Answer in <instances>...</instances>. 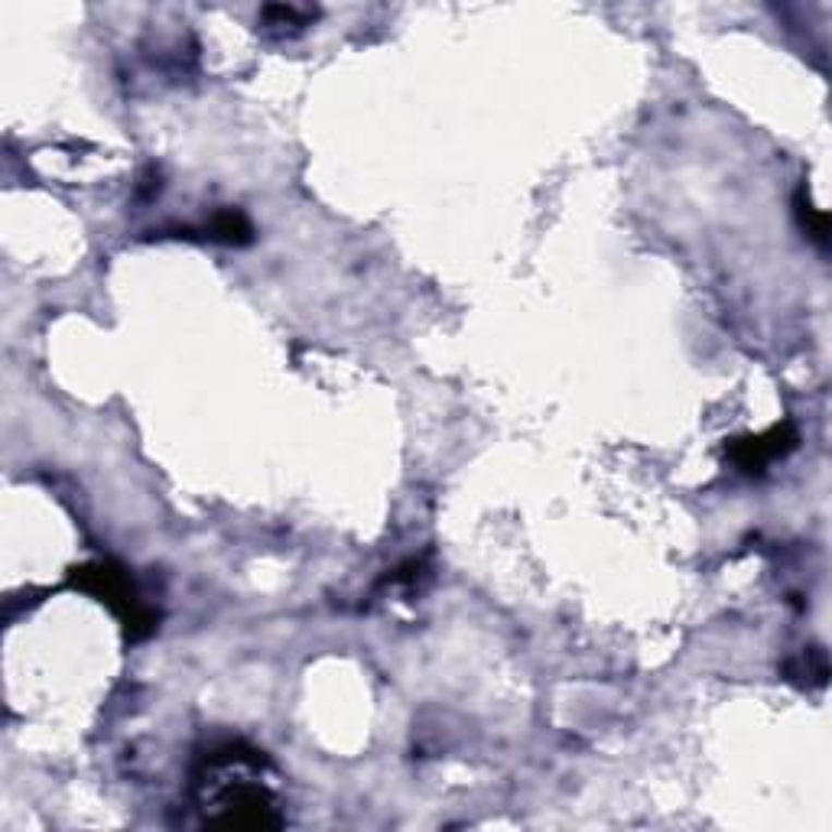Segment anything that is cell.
Here are the masks:
<instances>
[{
	"label": "cell",
	"instance_id": "cell-6",
	"mask_svg": "<svg viewBox=\"0 0 832 832\" xmlns=\"http://www.w3.org/2000/svg\"><path fill=\"white\" fill-rule=\"evenodd\" d=\"M800 218H804L807 234H810L813 241L827 244V215H823V212H817V208L810 205V198H804V195H800Z\"/></svg>",
	"mask_w": 832,
	"mask_h": 832
},
{
	"label": "cell",
	"instance_id": "cell-4",
	"mask_svg": "<svg viewBox=\"0 0 832 832\" xmlns=\"http://www.w3.org/2000/svg\"><path fill=\"white\" fill-rule=\"evenodd\" d=\"M212 238H215V241H225V244H241V241L251 238V225H248L244 215H238V212H221V215H215V221H212Z\"/></svg>",
	"mask_w": 832,
	"mask_h": 832
},
{
	"label": "cell",
	"instance_id": "cell-2",
	"mask_svg": "<svg viewBox=\"0 0 832 832\" xmlns=\"http://www.w3.org/2000/svg\"><path fill=\"white\" fill-rule=\"evenodd\" d=\"M75 586L98 595L101 602H108V608H114L124 618L131 638H144V635L154 631L157 615L137 599V589H134L131 576L121 566H114V563L82 566V569H75Z\"/></svg>",
	"mask_w": 832,
	"mask_h": 832
},
{
	"label": "cell",
	"instance_id": "cell-1",
	"mask_svg": "<svg viewBox=\"0 0 832 832\" xmlns=\"http://www.w3.org/2000/svg\"><path fill=\"white\" fill-rule=\"evenodd\" d=\"M251 755L254 751L244 755L238 745H228L225 751H215L205 761V781H202L208 787L205 804L221 810L215 817V823L221 827H277L280 823V817L274 813L270 794L248 777V771L261 764Z\"/></svg>",
	"mask_w": 832,
	"mask_h": 832
},
{
	"label": "cell",
	"instance_id": "cell-5",
	"mask_svg": "<svg viewBox=\"0 0 832 832\" xmlns=\"http://www.w3.org/2000/svg\"><path fill=\"white\" fill-rule=\"evenodd\" d=\"M310 16H313L310 10H297V7H267L264 10L267 26H306Z\"/></svg>",
	"mask_w": 832,
	"mask_h": 832
},
{
	"label": "cell",
	"instance_id": "cell-3",
	"mask_svg": "<svg viewBox=\"0 0 832 832\" xmlns=\"http://www.w3.org/2000/svg\"><path fill=\"white\" fill-rule=\"evenodd\" d=\"M797 446V430L794 423H781L764 436H748V439H735L728 456L741 472H764L774 459H784L791 449Z\"/></svg>",
	"mask_w": 832,
	"mask_h": 832
}]
</instances>
